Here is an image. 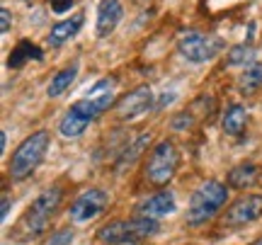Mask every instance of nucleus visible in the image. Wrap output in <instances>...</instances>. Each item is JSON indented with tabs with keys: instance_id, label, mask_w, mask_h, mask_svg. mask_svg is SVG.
Returning a JSON list of instances; mask_svg holds the SVG:
<instances>
[{
	"instance_id": "412c9836",
	"label": "nucleus",
	"mask_w": 262,
	"mask_h": 245,
	"mask_svg": "<svg viewBox=\"0 0 262 245\" xmlns=\"http://www.w3.org/2000/svg\"><path fill=\"white\" fill-rule=\"evenodd\" d=\"M189 124H192V114L182 112V114H178V117L172 119V129H175V131H182V129H187Z\"/></svg>"
},
{
	"instance_id": "aec40b11",
	"label": "nucleus",
	"mask_w": 262,
	"mask_h": 245,
	"mask_svg": "<svg viewBox=\"0 0 262 245\" xmlns=\"http://www.w3.org/2000/svg\"><path fill=\"white\" fill-rule=\"evenodd\" d=\"M73 238H75V233L71 231V228H61V231H56V233H51L41 245H71L73 243Z\"/></svg>"
},
{
	"instance_id": "7ed1b4c3",
	"label": "nucleus",
	"mask_w": 262,
	"mask_h": 245,
	"mask_svg": "<svg viewBox=\"0 0 262 245\" xmlns=\"http://www.w3.org/2000/svg\"><path fill=\"white\" fill-rule=\"evenodd\" d=\"M178 163H180V153L175 148L172 141H160L153 146V151L148 155V163H146V177H148L150 185L156 187H165L175 170H178Z\"/></svg>"
},
{
	"instance_id": "b1692460",
	"label": "nucleus",
	"mask_w": 262,
	"mask_h": 245,
	"mask_svg": "<svg viewBox=\"0 0 262 245\" xmlns=\"http://www.w3.org/2000/svg\"><path fill=\"white\" fill-rule=\"evenodd\" d=\"M8 214H10V194H3V202H0V216H3V221H8Z\"/></svg>"
},
{
	"instance_id": "6e6552de",
	"label": "nucleus",
	"mask_w": 262,
	"mask_h": 245,
	"mask_svg": "<svg viewBox=\"0 0 262 245\" xmlns=\"http://www.w3.org/2000/svg\"><path fill=\"white\" fill-rule=\"evenodd\" d=\"M150 104H153L150 87L148 85H139L136 90H131L129 95H124L114 109H117V117H119V119H134V117H139V114L148 112Z\"/></svg>"
},
{
	"instance_id": "4468645a",
	"label": "nucleus",
	"mask_w": 262,
	"mask_h": 245,
	"mask_svg": "<svg viewBox=\"0 0 262 245\" xmlns=\"http://www.w3.org/2000/svg\"><path fill=\"white\" fill-rule=\"evenodd\" d=\"M78 63H71V66H66V68H61L56 76L51 78V83H49V87H47V95L49 97H61V95L71 87V85L75 83V78H78Z\"/></svg>"
},
{
	"instance_id": "423d86ee",
	"label": "nucleus",
	"mask_w": 262,
	"mask_h": 245,
	"mask_svg": "<svg viewBox=\"0 0 262 245\" xmlns=\"http://www.w3.org/2000/svg\"><path fill=\"white\" fill-rule=\"evenodd\" d=\"M110 204V197H107V192L104 189H85L80 197L75 199L73 204H71V211H68V216L73 224H88V221H93L102 214L104 209Z\"/></svg>"
},
{
	"instance_id": "1a4fd4ad",
	"label": "nucleus",
	"mask_w": 262,
	"mask_h": 245,
	"mask_svg": "<svg viewBox=\"0 0 262 245\" xmlns=\"http://www.w3.org/2000/svg\"><path fill=\"white\" fill-rule=\"evenodd\" d=\"M124 17V8L119 0H100V8H97V37L104 39L110 37L117 25L122 22Z\"/></svg>"
},
{
	"instance_id": "f257e3e1",
	"label": "nucleus",
	"mask_w": 262,
	"mask_h": 245,
	"mask_svg": "<svg viewBox=\"0 0 262 245\" xmlns=\"http://www.w3.org/2000/svg\"><path fill=\"white\" fill-rule=\"evenodd\" d=\"M228 202V187L224 182L206 180L192 192L187 207V226H202L226 207Z\"/></svg>"
},
{
	"instance_id": "f3484780",
	"label": "nucleus",
	"mask_w": 262,
	"mask_h": 245,
	"mask_svg": "<svg viewBox=\"0 0 262 245\" xmlns=\"http://www.w3.org/2000/svg\"><path fill=\"white\" fill-rule=\"evenodd\" d=\"M238 87L243 95H253L262 87V63L260 61H253L248 63L243 71V76L238 78Z\"/></svg>"
},
{
	"instance_id": "2eb2a0df",
	"label": "nucleus",
	"mask_w": 262,
	"mask_h": 245,
	"mask_svg": "<svg viewBox=\"0 0 262 245\" xmlns=\"http://www.w3.org/2000/svg\"><path fill=\"white\" fill-rule=\"evenodd\" d=\"M245 122H248V109L243 104H231L221 119V126L228 136H238L245 129Z\"/></svg>"
},
{
	"instance_id": "ddd939ff",
	"label": "nucleus",
	"mask_w": 262,
	"mask_h": 245,
	"mask_svg": "<svg viewBox=\"0 0 262 245\" xmlns=\"http://www.w3.org/2000/svg\"><path fill=\"white\" fill-rule=\"evenodd\" d=\"M90 119H85L83 114H78L75 109H68V112L61 117V122H58V131H61V136H66V139H75V136H80V133H85V129L90 126Z\"/></svg>"
},
{
	"instance_id": "f03ea898",
	"label": "nucleus",
	"mask_w": 262,
	"mask_h": 245,
	"mask_svg": "<svg viewBox=\"0 0 262 245\" xmlns=\"http://www.w3.org/2000/svg\"><path fill=\"white\" fill-rule=\"evenodd\" d=\"M49 148V131H34L27 136L25 141L17 146V151L12 153V163H10V177L12 180H25L29 177L37 165L44 161Z\"/></svg>"
},
{
	"instance_id": "4be33fe9",
	"label": "nucleus",
	"mask_w": 262,
	"mask_h": 245,
	"mask_svg": "<svg viewBox=\"0 0 262 245\" xmlns=\"http://www.w3.org/2000/svg\"><path fill=\"white\" fill-rule=\"evenodd\" d=\"M73 8V0H51V10L56 12V15H61V12H66V10Z\"/></svg>"
},
{
	"instance_id": "dca6fc26",
	"label": "nucleus",
	"mask_w": 262,
	"mask_h": 245,
	"mask_svg": "<svg viewBox=\"0 0 262 245\" xmlns=\"http://www.w3.org/2000/svg\"><path fill=\"white\" fill-rule=\"evenodd\" d=\"M255 180H257V168H255V163H250V161L235 165V168L228 172V185L233 189L250 187V185H255Z\"/></svg>"
},
{
	"instance_id": "20e7f679",
	"label": "nucleus",
	"mask_w": 262,
	"mask_h": 245,
	"mask_svg": "<svg viewBox=\"0 0 262 245\" xmlns=\"http://www.w3.org/2000/svg\"><path fill=\"white\" fill-rule=\"evenodd\" d=\"M61 199H63L61 187H51L34 199V204L29 207V211L22 218V226H25V231H27L29 236H39L49 226L51 216L56 214L58 204H61Z\"/></svg>"
},
{
	"instance_id": "5701e85b",
	"label": "nucleus",
	"mask_w": 262,
	"mask_h": 245,
	"mask_svg": "<svg viewBox=\"0 0 262 245\" xmlns=\"http://www.w3.org/2000/svg\"><path fill=\"white\" fill-rule=\"evenodd\" d=\"M10 29V12H8V8H3L0 10V32L5 34Z\"/></svg>"
},
{
	"instance_id": "9b49d317",
	"label": "nucleus",
	"mask_w": 262,
	"mask_h": 245,
	"mask_svg": "<svg viewBox=\"0 0 262 245\" xmlns=\"http://www.w3.org/2000/svg\"><path fill=\"white\" fill-rule=\"evenodd\" d=\"M83 15L78 12V15H73L71 19H63V22H58V25H54L51 27V32H49V47H61V44H66L71 37H75L78 34V29L83 27Z\"/></svg>"
},
{
	"instance_id": "0eeeda50",
	"label": "nucleus",
	"mask_w": 262,
	"mask_h": 245,
	"mask_svg": "<svg viewBox=\"0 0 262 245\" xmlns=\"http://www.w3.org/2000/svg\"><path fill=\"white\" fill-rule=\"evenodd\" d=\"M262 216V194H245L238 202H233L224 216V224L228 226H245Z\"/></svg>"
},
{
	"instance_id": "a211bd4d",
	"label": "nucleus",
	"mask_w": 262,
	"mask_h": 245,
	"mask_svg": "<svg viewBox=\"0 0 262 245\" xmlns=\"http://www.w3.org/2000/svg\"><path fill=\"white\" fill-rule=\"evenodd\" d=\"M148 143H150V133H141L136 141L129 143V146L124 148V153L119 155V161H117V163H119V168H124V165H131V163L136 161L141 153L148 148Z\"/></svg>"
},
{
	"instance_id": "f8f14e48",
	"label": "nucleus",
	"mask_w": 262,
	"mask_h": 245,
	"mask_svg": "<svg viewBox=\"0 0 262 245\" xmlns=\"http://www.w3.org/2000/svg\"><path fill=\"white\" fill-rule=\"evenodd\" d=\"M41 61L44 58V54H41V49L37 47V44H32V41H27V39H22L17 47L12 49V54H10L8 58V68H22L27 61Z\"/></svg>"
},
{
	"instance_id": "6ab92c4d",
	"label": "nucleus",
	"mask_w": 262,
	"mask_h": 245,
	"mask_svg": "<svg viewBox=\"0 0 262 245\" xmlns=\"http://www.w3.org/2000/svg\"><path fill=\"white\" fill-rule=\"evenodd\" d=\"M226 61H228V66H248V63H253L255 61V47H250V44L231 47Z\"/></svg>"
},
{
	"instance_id": "39448f33",
	"label": "nucleus",
	"mask_w": 262,
	"mask_h": 245,
	"mask_svg": "<svg viewBox=\"0 0 262 245\" xmlns=\"http://www.w3.org/2000/svg\"><path fill=\"white\" fill-rule=\"evenodd\" d=\"M221 44H224L221 39L206 37L202 32H185L178 41V51L192 63H204L221 51Z\"/></svg>"
},
{
	"instance_id": "9d476101",
	"label": "nucleus",
	"mask_w": 262,
	"mask_h": 245,
	"mask_svg": "<svg viewBox=\"0 0 262 245\" xmlns=\"http://www.w3.org/2000/svg\"><path fill=\"white\" fill-rule=\"evenodd\" d=\"M139 216H150V218H160V216H168L175 211V197L172 192H156L146 197L139 204Z\"/></svg>"
},
{
	"instance_id": "393cba45",
	"label": "nucleus",
	"mask_w": 262,
	"mask_h": 245,
	"mask_svg": "<svg viewBox=\"0 0 262 245\" xmlns=\"http://www.w3.org/2000/svg\"><path fill=\"white\" fill-rule=\"evenodd\" d=\"M253 245H262V238H260V240H255V243Z\"/></svg>"
}]
</instances>
